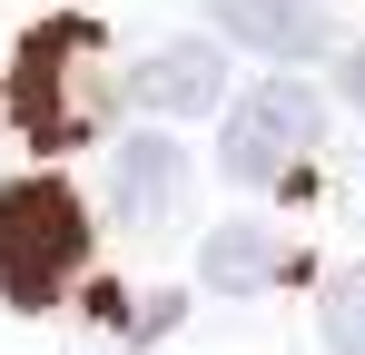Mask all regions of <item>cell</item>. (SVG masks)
<instances>
[{"label":"cell","mask_w":365,"mask_h":355,"mask_svg":"<svg viewBox=\"0 0 365 355\" xmlns=\"http://www.w3.org/2000/svg\"><path fill=\"white\" fill-rule=\"evenodd\" d=\"M197 267H207L217 296H257V287H277L297 267V247H287V227H267V217H227V227H207Z\"/></svg>","instance_id":"52a82bcc"},{"label":"cell","mask_w":365,"mask_h":355,"mask_svg":"<svg viewBox=\"0 0 365 355\" xmlns=\"http://www.w3.org/2000/svg\"><path fill=\"white\" fill-rule=\"evenodd\" d=\"M187 197H197V158L178 148V128H128V138H109V217H119L128 237L187 227Z\"/></svg>","instance_id":"277c9868"},{"label":"cell","mask_w":365,"mask_h":355,"mask_svg":"<svg viewBox=\"0 0 365 355\" xmlns=\"http://www.w3.org/2000/svg\"><path fill=\"white\" fill-rule=\"evenodd\" d=\"M336 99H356V109H365V50L346 59V79H336Z\"/></svg>","instance_id":"9c48e42d"},{"label":"cell","mask_w":365,"mask_h":355,"mask_svg":"<svg viewBox=\"0 0 365 355\" xmlns=\"http://www.w3.org/2000/svg\"><path fill=\"white\" fill-rule=\"evenodd\" d=\"M79 267H89V207L60 178H10L0 187V306L40 316L69 296Z\"/></svg>","instance_id":"6da1fadb"},{"label":"cell","mask_w":365,"mask_h":355,"mask_svg":"<svg viewBox=\"0 0 365 355\" xmlns=\"http://www.w3.org/2000/svg\"><path fill=\"white\" fill-rule=\"evenodd\" d=\"M217 30L247 40L257 59H277V69H306V59L336 50V20L316 0H217Z\"/></svg>","instance_id":"8992f818"},{"label":"cell","mask_w":365,"mask_h":355,"mask_svg":"<svg viewBox=\"0 0 365 355\" xmlns=\"http://www.w3.org/2000/svg\"><path fill=\"white\" fill-rule=\"evenodd\" d=\"M109 109V79H99V30L89 20H40L20 59H10V118L40 138V148H69L89 138Z\"/></svg>","instance_id":"7a4b0ae2"},{"label":"cell","mask_w":365,"mask_h":355,"mask_svg":"<svg viewBox=\"0 0 365 355\" xmlns=\"http://www.w3.org/2000/svg\"><path fill=\"white\" fill-rule=\"evenodd\" d=\"M326 346L336 355H365V267H346L326 287Z\"/></svg>","instance_id":"ba28073f"},{"label":"cell","mask_w":365,"mask_h":355,"mask_svg":"<svg viewBox=\"0 0 365 355\" xmlns=\"http://www.w3.org/2000/svg\"><path fill=\"white\" fill-rule=\"evenodd\" d=\"M316 148H326V99L306 79H257L217 128V168L237 187H287V178H306Z\"/></svg>","instance_id":"3957f363"},{"label":"cell","mask_w":365,"mask_h":355,"mask_svg":"<svg viewBox=\"0 0 365 355\" xmlns=\"http://www.w3.org/2000/svg\"><path fill=\"white\" fill-rule=\"evenodd\" d=\"M128 99L148 109V128H178V118L217 109L227 99V69H217V40H197V30H178V40H158V50L128 69Z\"/></svg>","instance_id":"5b68a950"}]
</instances>
